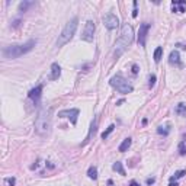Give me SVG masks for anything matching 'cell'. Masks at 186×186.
Segmentation results:
<instances>
[{
    "instance_id": "obj_24",
    "label": "cell",
    "mask_w": 186,
    "mask_h": 186,
    "mask_svg": "<svg viewBox=\"0 0 186 186\" xmlns=\"http://www.w3.org/2000/svg\"><path fill=\"white\" fill-rule=\"evenodd\" d=\"M15 183H16V179H15V177H7V179L5 180V185H6V186H15Z\"/></svg>"
},
{
    "instance_id": "obj_17",
    "label": "cell",
    "mask_w": 186,
    "mask_h": 186,
    "mask_svg": "<svg viewBox=\"0 0 186 186\" xmlns=\"http://www.w3.org/2000/svg\"><path fill=\"white\" fill-rule=\"evenodd\" d=\"M175 112H176L177 115H180V116H185V115H186V105H185V103H179V105L176 106Z\"/></svg>"
},
{
    "instance_id": "obj_25",
    "label": "cell",
    "mask_w": 186,
    "mask_h": 186,
    "mask_svg": "<svg viewBox=\"0 0 186 186\" xmlns=\"http://www.w3.org/2000/svg\"><path fill=\"white\" fill-rule=\"evenodd\" d=\"M179 154H180V156H185V154H186V148H185V141H182V143L179 144Z\"/></svg>"
},
{
    "instance_id": "obj_29",
    "label": "cell",
    "mask_w": 186,
    "mask_h": 186,
    "mask_svg": "<svg viewBox=\"0 0 186 186\" xmlns=\"http://www.w3.org/2000/svg\"><path fill=\"white\" fill-rule=\"evenodd\" d=\"M132 73H134V74H137V73H138V65H137V64H134V65H132Z\"/></svg>"
},
{
    "instance_id": "obj_19",
    "label": "cell",
    "mask_w": 186,
    "mask_h": 186,
    "mask_svg": "<svg viewBox=\"0 0 186 186\" xmlns=\"http://www.w3.org/2000/svg\"><path fill=\"white\" fill-rule=\"evenodd\" d=\"M185 175H186V170H177V172H176V173H175V175H173V176L170 177V182H176L177 179L183 177Z\"/></svg>"
},
{
    "instance_id": "obj_7",
    "label": "cell",
    "mask_w": 186,
    "mask_h": 186,
    "mask_svg": "<svg viewBox=\"0 0 186 186\" xmlns=\"http://www.w3.org/2000/svg\"><path fill=\"white\" fill-rule=\"evenodd\" d=\"M102 20H103V25H105L109 31L118 28V25H119V19L116 18L113 13H106V15L102 18Z\"/></svg>"
},
{
    "instance_id": "obj_22",
    "label": "cell",
    "mask_w": 186,
    "mask_h": 186,
    "mask_svg": "<svg viewBox=\"0 0 186 186\" xmlns=\"http://www.w3.org/2000/svg\"><path fill=\"white\" fill-rule=\"evenodd\" d=\"M113 129H115V125H113V124H112V125H109V127H108V129L102 132V138H103V140H105V138H108V135H109Z\"/></svg>"
},
{
    "instance_id": "obj_27",
    "label": "cell",
    "mask_w": 186,
    "mask_h": 186,
    "mask_svg": "<svg viewBox=\"0 0 186 186\" xmlns=\"http://www.w3.org/2000/svg\"><path fill=\"white\" fill-rule=\"evenodd\" d=\"M138 10H137V2H134V10H132V18H137Z\"/></svg>"
},
{
    "instance_id": "obj_15",
    "label": "cell",
    "mask_w": 186,
    "mask_h": 186,
    "mask_svg": "<svg viewBox=\"0 0 186 186\" xmlns=\"http://www.w3.org/2000/svg\"><path fill=\"white\" fill-rule=\"evenodd\" d=\"M112 169H113L115 172H118L119 175L125 176V170H124V167H122V163H121V161H116V163H113V166H112Z\"/></svg>"
},
{
    "instance_id": "obj_16",
    "label": "cell",
    "mask_w": 186,
    "mask_h": 186,
    "mask_svg": "<svg viewBox=\"0 0 186 186\" xmlns=\"http://www.w3.org/2000/svg\"><path fill=\"white\" fill-rule=\"evenodd\" d=\"M87 176L90 177V179H98V169L95 167V166H90L89 167V170H87Z\"/></svg>"
},
{
    "instance_id": "obj_11",
    "label": "cell",
    "mask_w": 186,
    "mask_h": 186,
    "mask_svg": "<svg viewBox=\"0 0 186 186\" xmlns=\"http://www.w3.org/2000/svg\"><path fill=\"white\" fill-rule=\"evenodd\" d=\"M185 7H186V2H185V0H173V2H172L173 12L182 13V12H185Z\"/></svg>"
},
{
    "instance_id": "obj_18",
    "label": "cell",
    "mask_w": 186,
    "mask_h": 186,
    "mask_svg": "<svg viewBox=\"0 0 186 186\" xmlns=\"http://www.w3.org/2000/svg\"><path fill=\"white\" fill-rule=\"evenodd\" d=\"M31 6H34V2H22V3L19 5V12H20V13L26 12L28 7H31Z\"/></svg>"
},
{
    "instance_id": "obj_8",
    "label": "cell",
    "mask_w": 186,
    "mask_h": 186,
    "mask_svg": "<svg viewBox=\"0 0 186 186\" xmlns=\"http://www.w3.org/2000/svg\"><path fill=\"white\" fill-rule=\"evenodd\" d=\"M79 113H80L79 109H64V111L58 112V116H60V118H68L70 122H71L73 125H76Z\"/></svg>"
},
{
    "instance_id": "obj_26",
    "label": "cell",
    "mask_w": 186,
    "mask_h": 186,
    "mask_svg": "<svg viewBox=\"0 0 186 186\" xmlns=\"http://www.w3.org/2000/svg\"><path fill=\"white\" fill-rule=\"evenodd\" d=\"M154 84H156V76H154V74H151V76L148 77V86H150V87H153Z\"/></svg>"
},
{
    "instance_id": "obj_6",
    "label": "cell",
    "mask_w": 186,
    "mask_h": 186,
    "mask_svg": "<svg viewBox=\"0 0 186 186\" xmlns=\"http://www.w3.org/2000/svg\"><path fill=\"white\" fill-rule=\"evenodd\" d=\"M95 22L93 20H87L86 25H84V31L82 34V39L83 41H87V42H92L93 41V36H95Z\"/></svg>"
},
{
    "instance_id": "obj_9",
    "label": "cell",
    "mask_w": 186,
    "mask_h": 186,
    "mask_svg": "<svg viewBox=\"0 0 186 186\" xmlns=\"http://www.w3.org/2000/svg\"><path fill=\"white\" fill-rule=\"evenodd\" d=\"M150 23L148 22H143L141 25H140V31H138V44L144 46L146 45V39H147V34L150 31Z\"/></svg>"
},
{
    "instance_id": "obj_2",
    "label": "cell",
    "mask_w": 186,
    "mask_h": 186,
    "mask_svg": "<svg viewBox=\"0 0 186 186\" xmlns=\"http://www.w3.org/2000/svg\"><path fill=\"white\" fill-rule=\"evenodd\" d=\"M134 41V31H132V26L128 25V23H125V25L122 26V31H121V36L118 38V41H116L115 44V55L116 57H121L127 48L132 44Z\"/></svg>"
},
{
    "instance_id": "obj_23",
    "label": "cell",
    "mask_w": 186,
    "mask_h": 186,
    "mask_svg": "<svg viewBox=\"0 0 186 186\" xmlns=\"http://www.w3.org/2000/svg\"><path fill=\"white\" fill-rule=\"evenodd\" d=\"M157 132H158V134H163V135L166 137V135H169L170 129H169L167 127H158V128H157Z\"/></svg>"
},
{
    "instance_id": "obj_13",
    "label": "cell",
    "mask_w": 186,
    "mask_h": 186,
    "mask_svg": "<svg viewBox=\"0 0 186 186\" xmlns=\"http://www.w3.org/2000/svg\"><path fill=\"white\" fill-rule=\"evenodd\" d=\"M169 63H170V64L180 65V55H179V53H177L176 50L170 53V55H169Z\"/></svg>"
},
{
    "instance_id": "obj_10",
    "label": "cell",
    "mask_w": 186,
    "mask_h": 186,
    "mask_svg": "<svg viewBox=\"0 0 186 186\" xmlns=\"http://www.w3.org/2000/svg\"><path fill=\"white\" fill-rule=\"evenodd\" d=\"M41 92H42V84L36 86L35 89L29 90V93H28L29 99H32V100L35 102V105H38V103H39V99H41Z\"/></svg>"
},
{
    "instance_id": "obj_5",
    "label": "cell",
    "mask_w": 186,
    "mask_h": 186,
    "mask_svg": "<svg viewBox=\"0 0 186 186\" xmlns=\"http://www.w3.org/2000/svg\"><path fill=\"white\" fill-rule=\"evenodd\" d=\"M109 83H111V86L113 87V89H116L119 93H122V95H128V93H131L132 92V86H131V83H128V80H125L121 74H116V76H113L111 80H109Z\"/></svg>"
},
{
    "instance_id": "obj_12",
    "label": "cell",
    "mask_w": 186,
    "mask_h": 186,
    "mask_svg": "<svg viewBox=\"0 0 186 186\" xmlns=\"http://www.w3.org/2000/svg\"><path fill=\"white\" fill-rule=\"evenodd\" d=\"M60 74H61V68H60V65H58L57 63H54V64L51 65V74H50V79H51V80H57V79L60 77Z\"/></svg>"
},
{
    "instance_id": "obj_14",
    "label": "cell",
    "mask_w": 186,
    "mask_h": 186,
    "mask_svg": "<svg viewBox=\"0 0 186 186\" xmlns=\"http://www.w3.org/2000/svg\"><path fill=\"white\" fill-rule=\"evenodd\" d=\"M131 143H132V140L131 138H125L124 141H122V144L118 147V150L121 151V153H124V151H127L129 147H131Z\"/></svg>"
},
{
    "instance_id": "obj_3",
    "label": "cell",
    "mask_w": 186,
    "mask_h": 186,
    "mask_svg": "<svg viewBox=\"0 0 186 186\" xmlns=\"http://www.w3.org/2000/svg\"><path fill=\"white\" fill-rule=\"evenodd\" d=\"M36 45V39H29L25 44L20 45H9L6 48H3V55L5 58H18L23 54L29 53L31 50H34V46Z\"/></svg>"
},
{
    "instance_id": "obj_33",
    "label": "cell",
    "mask_w": 186,
    "mask_h": 186,
    "mask_svg": "<svg viewBox=\"0 0 186 186\" xmlns=\"http://www.w3.org/2000/svg\"><path fill=\"white\" fill-rule=\"evenodd\" d=\"M122 103H124V100H122V99H121V100H118V102H116V105H118V106H119V105H122Z\"/></svg>"
},
{
    "instance_id": "obj_4",
    "label": "cell",
    "mask_w": 186,
    "mask_h": 186,
    "mask_svg": "<svg viewBox=\"0 0 186 186\" xmlns=\"http://www.w3.org/2000/svg\"><path fill=\"white\" fill-rule=\"evenodd\" d=\"M77 25H79V19H77V18H73L71 20L67 22V25L64 26L61 35H60L58 39H57V45H58V46H63L64 44H67L70 39L73 38V35L76 34Z\"/></svg>"
},
{
    "instance_id": "obj_32",
    "label": "cell",
    "mask_w": 186,
    "mask_h": 186,
    "mask_svg": "<svg viewBox=\"0 0 186 186\" xmlns=\"http://www.w3.org/2000/svg\"><path fill=\"white\" fill-rule=\"evenodd\" d=\"M169 186H179V183H177V182H170Z\"/></svg>"
},
{
    "instance_id": "obj_1",
    "label": "cell",
    "mask_w": 186,
    "mask_h": 186,
    "mask_svg": "<svg viewBox=\"0 0 186 186\" xmlns=\"http://www.w3.org/2000/svg\"><path fill=\"white\" fill-rule=\"evenodd\" d=\"M53 125V109L51 108H42L38 112L35 119V132L41 137H46L51 131Z\"/></svg>"
},
{
    "instance_id": "obj_30",
    "label": "cell",
    "mask_w": 186,
    "mask_h": 186,
    "mask_svg": "<svg viewBox=\"0 0 186 186\" xmlns=\"http://www.w3.org/2000/svg\"><path fill=\"white\" fill-rule=\"evenodd\" d=\"M154 183V179L151 177V179H147V185H153Z\"/></svg>"
},
{
    "instance_id": "obj_21",
    "label": "cell",
    "mask_w": 186,
    "mask_h": 186,
    "mask_svg": "<svg viewBox=\"0 0 186 186\" xmlns=\"http://www.w3.org/2000/svg\"><path fill=\"white\" fill-rule=\"evenodd\" d=\"M96 127H98V118H95V121L92 122V127H90V132H89V137H87V140H90L92 134H95V132H96Z\"/></svg>"
},
{
    "instance_id": "obj_20",
    "label": "cell",
    "mask_w": 186,
    "mask_h": 186,
    "mask_svg": "<svg viewBox=\"0 0 186 186\" xmlns=\"http://www.w3.org/2000/svg\"><path fill=\"white\" fill-rule=\"evenodd\" d=\"M161 55H163V48H161V46H157L156 51H154V61L158 63L161 60Z\"/></svg>"
},
{
    "instance_id": "obj_31",
    "label": "cell",
    "mask_w": 186,
    "mask_h": 186,
    "mask_svg": "<svg viewBox=\"0 0 186 186\" xmlns=\"http://www.w3.org/2000/svg\"><path fill=\"white\" fill-rule=\"evenodd\" d=\"M129 186H140V185H138V183H137L135 180H131V183H129Z\"/></svg>"
},
{
    "instance_id": "obj_28",
    "label": "cell",
    "mask_w": 186,
    "mask_h": 186,
    "mask_svg": "<svg viewBox=\"0 0 186 186\" xmlns=\"http://www.w3.org/2000/svg\"><path fill=\"white\" fill-rule=\"evenodd\" d=\"M19 25H20V20H19V19H16V20L13 22V25H12V26H13V28H18Z\"/></svg>"
}]
</instances>
